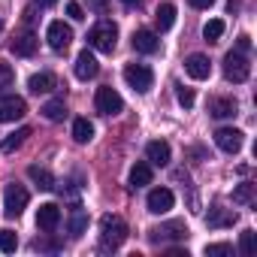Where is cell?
<instances>
[{"label":"cell","mask_w":257,"mask_h":257,"mask_svg":"<svg viewBox=\"0 0 257 257\" xmlns=\"http://www.w3.org/2000/svg\"><path fill=\"white\" fill-rule=\"evenodd\" d=\"M131 43H134V49H137L140 55H155V52H161V37H158L155 31H149V28L137 31Z\"/></svg>","instance_id":"cell-11"},{"label":"cell","mask_w":257,"mask_h":257,"mask_svg":"<svg viewBox=\"0 0 257 257\" xmlns=\"http://www.w3.org/2000/svg\"><path fill=\"white\" fill-rule=\"evenodd\" d=\"M185 236H188V224H185V221H167V224L149 230V239H152L155 245H161V242H176V239H185Z\"/></svg>","instance_id":"cell-7"},{"label":"cell","mask_w":257,"mask_h":257,"mask_svg":"<svg viewBox=\"0 0 257 257\" xmlns=\"http://www.w3.org/2000/svg\"><path fill=\"white\" fill-rule=\"evenodd\" d=\"M0 31H4V22H0Z\"/></svg>","instance_id":"cell-41"},{"label":"cell","mask_w":257,"mask_h":257,"mask_svg":"<svg viewBox=\"0 0 257 257\" xmlns=\"http://www.w3.org/2000/svg\"><path fill=\"white\" fill-rule=\"evenodd\" d=\"M173 203H176V197H173L170 188H155V191L149 194V212H152V215H167V212L173 209Z\"/></svg>","instance_id":"cell-12"},{"label":"cell","mask_w":257,"mask_h":257,"mask_svg":"<svg viewBox=\"0 0 257 257\" xmlns=\"http://www.w3.org/2000/svg\"><path fill=\"white\" fill-rule=\"evenodd\" d=\"M88 4H91L97 13H106V10H109V4H106V0H88Z\"/></svg>","instance_id":"cell-37"},{"label":"cell","mask_w":257,"mask_h":257,"mask_svg":"<svg viewBox=\"0 0 257 257\" xmlns=\"http://www.w3.org/2000/svg\"><path fill=\"white\" fill-rule=\"evenodd\" d=\"M88 46L94 52H103V55H112L115 46H118V28L112 22H100L88 31Z\"/></svg>","instance_id":"cell-2"},{"label":"cell","mask_w":257,"mask_h":257,"mask_svg":"<svg viewBox=\"0 0 257 257\" xmlns=\"http://www.w3.org/2000/svg\"><path fill=\"white\" fill-rule=\"evenodd\" d=\"M236 224V212L233 209H221V206H212L209 215H206V227L212 230H221V227H233Z\"/></svg>","instance_id":"cell-16"},{"label":"cell","mask_w":257,"mask_h":257,"mask_svg":"<svg viewBox=\"0 0 257 257\" xmlns=\"http://www.w3.org/2000/svg\"><path fill=\"white\" fill-rule=\"evenodd\" d=\"M185 73H188L191 79L203 82V79L212 76V64H209L206 55H188V58H185Z\"/></svg>","instance_id":"cell-13"},{"label":"cell","mask_w":257,"mask_h":257,"mask_svg":"<svg viewBox=\"0 0 257 257\" xmlns=\"http://www.w3.org/2000/svg\"><path fill=\"white\" fill-rule=\"evenodd\" d=\"M188 4H191L194 10H209V7L215 4V0H188Z\"/></svg>","instance_id":"cell-36"},{"label":"cell","mask_w":257,"mask_h":257,"mask_svg":"<svg viewBox=\"0 0 257 257\" xmlns=\"http://www.w3.org/2000/svg\"><path fill=\"white\" fill-rule=\"evenodd\" d=\"M76 79H82V82H88V79H94L97 73H100V64H97V58L85 49V52H79V58H76Z\"/></svg>","instance_id":"cell-15"},{"label":"cell","mask_w":257,"mask_h":257,"mask_svg":"<svg viewBox=\"0 0 257 257\" xmlns=\"http://www.w3.org/2000/svg\"><path fill=\"white\" fill-rule=\"evenodd\" d=\"M254 245H257V233H254V230H242V236H239V251H242V254H254Z\"/></svg>","instance_id":"cell-32"},{"label":"cell","mask_w":257,"mask_h":257,"mask_svg":"<svg viewBox=\"0 0 257 257\" xmlns=\"http://www.w3.org/2000/svg\"><path fill=\"white\" fill-rule=\"evenodd\" d=\"M124 239H127V224H124V218H118V215H103L100 218V248H118V245H124Z\"/></svg>","instance_id":"cell-1"},{"label":"cell","mask_w":257,"mask_h":257,"mask_svg":"<svg viewBox=\"0 0 257 257\" xmlns=\"http://www.w3.org/2000/svg\"><path fill=\"white\" fill-rule=\"evenodd\" d=\"M67 16H70L73 22H82V19H85V13H82V7L76 4V0H70V4H67Z\"/></svg>","instance_id":"cell-35"},{"label":"cell","mask_w":257,"mask_h":257,"mask_svg":"<svg viewBox=\"0 0 257 257\" xmlns=\"http://www.w3.org/2000/svg\"><path fill=\"white\" fill-rule=\"evenodd\" d=\"M55 85H58V79H55V73H49V70H43V73H34V76L28 79V88H31V94H49Z\"/></svg>","instance_id":"cell-18"},{"label":"cell","mask_w":257,"mask_h":257,"mask_svg":"<svg viewBox=\"0 0 257 257\" xmlns=\"http://www.w3.org/2000/svg\"><path fill=\"white\" fill-rule=\"evenodd\" d=\"M251 200H254V185H248V182H245V185H239V188L233 191V203H239V206H248Z\"/></svg>","instance_id":"cell-30"},{"label":"cell","mask_w":257,"mask_h":257,"mask_svg":"<svg viewBox=\"0 0 257 257\" xmlns=\"http://www.w3.org/2000/svg\"><path fill=\"white\" fill-rule=\"evenodd\" d=\"M13 82H16V70L7 61H0V94H4L7 88H13Z\"/></svg>","instance_id":"cell-31"},{"label":"cell","mask_w":257,"mask_h":257,"mask_svg":"<svg viewBox=\"0 0 257 257\" xmlns=\"http://www.w3.org/2000/svg\"><path fill=\"white\" fill-rule=\"evenodd\" d=\"M28 200H31V194H28V188H22V185H7V191H4V215L7 218H19L25 209H28Z\"/></svg>","instance_id":"cell-5"},{"label":"cell","mask_w":257,"mask_h":257,"mask_svg":"<svg viewBox=\"0 0 257 257\" xmlns=\"http://www.w3.org/2000/svg\"><path fill=\"white\" fill-rule=\"evenodd\" d=\"M124 82L131 85L137 94H149L152 85H155V73L149 64H127L124 67Z\"/></svg>","instance_id":"cell-3"},{"label":"cell","mask_w":257,"mask_h":257,"mask_svg":"<svg viewBox=\"0 0 257 257\" xmlns=\"http://www.w3.org/2000/svg\"><path fill=\"white\" fill-rule=\"evenodd\" d=\"M19 58H31L34 52H37V37L31 34V31H25V34H19L16 40H13V46H10Z\"/></svg>","instance_id":"cell-20"},{"label":"cell","mask_w":257,"mask_h":257,"mask_svg":"<svg viewBox=\"0 0 257 257\" xmlns=\"http://www.w3.org/2000/svg\"><path fill=\"white\" fill-rule=\"evenodd\" d=\"M94 106L100 115H118L124 109V97L115 91V88H97V97H94Z\"/></svg>","instance_id":"cell-6"},{"label":"cell","mask_w":257,"mask_h":257,"mask_svg":"<svg viewBox=\"0 0 257 257\" xmlns=\"http://www.w3.org/2000/svg\"><path fill=\"white\" fill-rule=\"evenodd\" d=\"M146 185H152V164L149 161H137L134 170H131V188L137 191V188H146Z\"/></svg>","instance_id":"cell-21"},{"label":"cell","mask_w":257,"mask_h":257,"mask_svg":"<svg viewBox=\"0 0 257 257\" xmlns=\"http://www.w3.org/2000/svg\"><path fill=\"white\" fill-rule=\"evenodd\" d=\"M206 254L209 257H227V254H233V248L227 242H215V245H206Z\"/></svg>","instance_id":"cell-34"},{"label":"cell","mask_w":257,"mask_h":257,"mask_svg":"<svg viewBox=\"0 0 257 257\" xmlns=\"http://www.w3.org/2000/svg\"><path fill=\"white\" fill-rule=\"evenodd\" d=\"M25 115H28V103H25V97L10 94V97L0 100V121H4V124H13V121H19V118H25Z\"/></svg>","instance_id":"cell-9"},{"label":"cell","mask_w":257,"mask_h":257,"mask_svg":"<svg viewBox=\"0 0 257 257\" xmlns=\"http://www.w3.org/2000/svg\"><path fill=\"white\" fill-rule=\"evenodd\" d=\"M31 137V127H19V131H13V134H7L4 137V143H0V152H16V149H22V143Z\"/></svg>","instance_id":"cell-23"},{"label":"cell","mask_w":257,"mask_h":257,"mask_svg":"<svg viewBox=\"0 0 257 257\" xmlns=\"http://www.w3.org/2000/svg\"><path fill=\"white\" fill-rule=\"evenodd\" d=\"M58 224H61V209H58L55 203H43V206L37 209V227H40L43 233H52Z\"/></svg>","instance_id":"cell-14"},{"label":"cell","mask_w":257,"mask_h":257,"mask_svg":"<svg viewBox=\"0 0 257 257\" xmlns=\"http://www.w3.org/2000/svg\"><path fill=\"white\" fill-rule=\"evenodd\" d=\"M239 112V106H236V100H230V97H215V100H209V115L212 118H233Z\"/></svg>","instance_id":"cell-19"},{"label":"cell","mask_w":257,"mask_h":257,"mask_svg":"<svg viewBox=\"0 0 257 257\" xmlns=\"http://www.w3.org/2000/svg\"><path fill=\"white\" fill-rule=\"evenodd\" d=\"M73 140L76 143H91L94 140V124L88 118H76L73 121Z\"/></svg>","instance_id":"cell-25"},{"label":"cell","mask_w":257,"mask_h":257,"mask_svg":"<svg viewBox=\"0 0 257 257\" xmlns=\"http://www.w3.org/2000/svg\"><path fill=\"white\" fill-rule=\"evenodd\" d=\"M146 158H149V164H155V167H167V164H170V143H164V140L149 143V146H146Z\"/></svg>","instance_id":"cell-17"},{"label":"cell","mask_w":257,"mask_h":257,"mask_svg":"<svg viewBox=\"0 0 257 257\" xmlns=\"http://www.w3.org/2000/svg\"><path fill=\"white\" fill-rule=\"evenodd\" d=\"M46 40H49V46H52L55 52H67L70 43H73V28L64 25V22H52L49 31H46Z\"/></svg>","instance_id":"cell-10"},{"label":"cell","mask_w":257,"mask_h":257,"mask_svg":"<svg viewBox=\"0 0 257 257\" xmlns=\"http://www.w3.org/2000/svg\"><path fill=\"white\" fill-rule=\"evenodd\" d=\"M43 115H46L49 121H64V115H67V106H64V97H58V100H49V103L43 106Z\"/></svg>","instance_id":"cell-26"},{"label":"cell","mask_w":257,"mask_h":257,"mask_svg":"<svg viewBox=\"0 0 257 257\" xmlns=\"http://www.w3.org/2000/svg\"><path fill=\"white\" fill-rule=\"evenodd\" d=\"M242 143H245V134L236 131V127H218L215 131V146L227 155H236L242 149Z\"/></svg>","instance_id":"cell-8"},{"label":"cell","mask_w":257,"mask_h":257,"mask_svg":"<svg viewBox=\"0 0 257 257\" xmlns=\"http://www.w3.org/2000/svg\"><path fill=\"white\" fill-rule=\"evenodd\" d=\"M224 76L230 79V82H248V76H251V64H248V58H245V52H227L224 55Z\"/></svg>","instance_id":"cell-4"},{"label":"cell","mask_w":257,"mask_h":257,"mask_svg":"<svg viewBox=\"0 0 257 257\" xmlns=\"http://www.w3.org/2000/svg\"><path fill=\"white\" fill-rule=\"evenodd\" d=\"M176 97H179V103H182L185 109H191V106H194V91H191V88L176 85Z\"/></svg>","instance_id":"cell-33"},{"label":"cell","mask_w":257,"mask_h":257,"mask_svg":"<svg viewBox=\"0 0 257 257\" xmlns=\"http://www.w3.org/2000/svg\"><path fill=\"white\" fill-rule=\"evenodd\" d=\"M28 176H31V182H34L40 191H52V188H55V176H52L46 167H37V164H34V167H28Z\"/></svg>","instance_id":"cell-22"},{"label":"cell","mask_w":257,"mask_h":257,"mask_svg":"<svg viewBox=\"0 0 257 257\" xmlns=\"http://www.w3.org/2000/svg\"><path fill=\"white\" fill-rule=\"evenodd\" d=\"M121 4H124V7H140L143 0H121Z\"/></svg>","instance_id":"cell-39"},{"label":"cell","mask_w":257,"mask_h":257,"mask_svg":"<svg viewBox=\"0 0 257 257\" xmlns=\"http://www.w3.org/2000/svg\"><path fill=\"white\" fill-rule=\"evenodd\" d=\"M155 22H158V31H161V34L170 31V28L176 25V7H173V4H161V7L155 10Z\"/></svg>","instance_id":"cell-24"},{"label":"cell","mask_w":257,"mask_h":257,"mask_svg":"<svg viewBox=\"0 0 257 257\" xmlns=\"http://www.w3.org/2000/svg\"><path fill=\"white\" fill-rule=\"evenodd\" d=\"M19 248V236L13 233V230H0V251L4 254H13Z\"/></svg>","instance_id":"cell-29"},{"label":"cell","mask_w":257,"mask_h":257,"mask_svg":"<svg viewBox=\"0 0 257 257\" xmlns=\"http://www.w3.org/2000/svg\"><path fill=\"white\" fill-rule=\"evenodd\" d=\"M85 227H88V215H85L82 209H76V212L70 215V233H73V236H82Z\"/></svg>","instance_id":"cell-28"},{"label":"cell","mask_w":257,"mask_h":257,"mask_svg":"<svg viewBox=\"0 0 257 257\" xmlns=\"http://www.w3.org/2000/svg\"><path fill=\"white\" fill-rule=\"evenodd\" d=\"M203 37H206V43H218V40L224 37V22H221V19H212V22H206V28H203Z\"/></svg>","instance_id":"cell-27"},{"label":"cell","mask_w":257,"mask_h":257,"mask_svg":"<svg viewBox=\"0 0 257 257\" xmlns=\"http://www.w3.org/2000/svg\"><path fill=\"white\" fill-rule=\"evenodd\" d=\"M37 4H40V7H55L58 0H37Z\"/></svg>","instance_id":"cell-40"},{"label":"cell","mask_w":257,"mask_h":257,"mask_svg":"<svg viewBox=\"0 0 257 257\" xmlns=\"http://www.w3.org/2000/svg\"><path fill=\"white\" fill-rule=\"evenodd\" d=\"M248 49H251V40L242 34V37H239V52H248Z\"/></svg>","instance_id":"cell-38"}]
</instances>
